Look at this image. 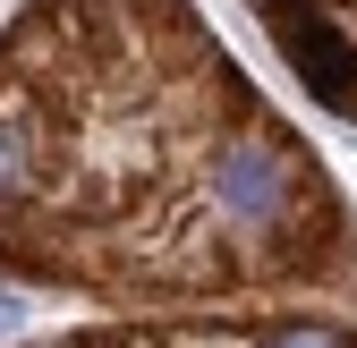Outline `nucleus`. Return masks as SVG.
<instances>
[{"label":"nucleus","mask_w":357,"mask_h":348,"mask_svg":"<svg viewBox=\"0 0 357 348\" xmlns=\"http://www.w3.org/2000/svg\"><path fill=\"white\" fill-rule=\"evenodd\" d=\"M26 348H357V315H188V323H85Z\"/></svg>","instance_id":"nucleus-2"},{"label":"nucleus","mask_w":357,"mask_h":348,"mask_svg":"<svg viewBox=\"0 0 357 348\" xmlns=\"http://www.w3.org/2000/svg\"><path fill=\"white\" fill-rule=\"evenodd\" d=\"M247 9L264 17L306 94L357 127V0H247Z\"/></svg>","instance_id":"nucleus-3"},{"label":"nucleus","mask_w":357,"mask_h":348,"mask_svg":"<svg viewBox=\"0 0 357 348\" xmlns=\"http://www.w3.org/2000/svg\"><path fill=\"white\" fill-rule=\"evenodd\" d=\"M0 280L102 315H357V221L196 0L0 26Z\"/></svg>","instance_id":"nucleus-1"}]
</instances>
